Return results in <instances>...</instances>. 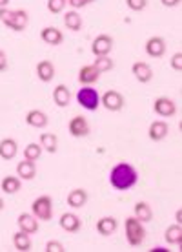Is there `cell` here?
I'll use <instances>...</instances> for the list:
<instances>
[{"label":"cell","instance_id":"1","mask_svg":"<svg viewBox=\"0 0 182 252\" xmlns=\"http://www.w3.org/2000/svg\"><path fill=\"white\" fill-rule=\"evenodd\" d=\"M138 181V174L135 170V166L130 163H119L115 164L111 172H109V183L113 187L115 190H120V192H124V190H130L133 189Z\"/></svg>","mask_w":182,"mask_h":252},{"label":"cell","instance_id":"2","mask_svg":"<svg viewBox=\"0 0 182 252\" xmlns=\"http://www.w3.org/2000/svg\"><path fill=\"white\" fill-rule=\"evenodd\" d=\"M124 230H126V240H128V243L131 247H140L144 243V240H146L144 223L140 220H137L135 216L126 220Z\"/></svg>","mask_w":182,"mask_h":252},{"label":"cell","instance_id":"3","mask_svg":"<svg viewBox=\"0 0 182 252\" xmlns=\"http://www.w3.org/2000/svg\"><path fill=\"white\" fill-rule=\"evenodd\" d=\"M77 102L80 104L84 110H88V112H95L99 104H101V95L95 88L91 86H82L78 90V94H77Z\"/></svg>","mask_w":182,"mask_h":252},{"label":"cell","instance_id":"4","mask_svg":"<svg viewBox=\"0 0 182 252\" xmlns=\"http://www.w3.org/2000/svg\"><path fill=\"white\" fill-rule=\"evenodd\" d=\"M31 214L40 221L53 220V199L50 195H40L31 203Z\"/></svg>","mask_w":182,"mask_h":252},{"label":"cell","instance_id":"5","mask_svg":"<svg viewBox=\"0 0 182 252\" xmlns=\"http://www.w3.org/2000/svg\"><path fill=\"white\" fill-rule=\"evenodd\" d=\"M101 104L109 112H120L126 104L124 95L117 92V90H107L106 94L101 97Z\"/></svg>","mask_w":182,"mask_h":252},{"label":"cell","instance_id":"6","mask_svg":"<svg viewBox=\"0 0 182 252\" xmlns=\"http://www.w3.org/2000/svg\"><path fill=\"white\" fill-rule=\"evenodd\" d=\"M113 50V37H109L106 33H102L99 37H95L91 51L95 57H102V55H109V51Z\"/></svg>","mask_w":182,"mask_h":252},{"label":"cell","instance_id":"7","mask_svg":"<svg viewBox=\"0 0 182 252\" xmlns=\"http://www.w3.org/2000/svg\"><path fill=\"white\" fill-rule=\"evenodd\" d=\"M153 110L160 117H173L177 112V106L173 99H170V97H157L155 102H153Z\"/></svg>","mask_w":182,"mask_h":252},{"label":"cell","instance_id":"8","mask_svg":"<svg viewBox=\"0 0 182 252\" xmlns=\"http://www.w3.org/2000/svg\"><path fill=\"white\" fill-rule=\"evenodd\" d=\"M68 128L73 137H86V135H89V123L82 115H75L73 119L69 121Z\"/></svg>","mask_w":182,"mask_h":252},{"label":"cell","instance_id":"9","mask_svg":"<svg viewBox=\"0 0 182 252\" xmlns=\"http://www.w3.org/2000/svg\"><path fill=\"white\" fill-rule=\"evenodd\" d=\"M101 71L95 68L93 64H86V66H82L78 69V82H80L82 86H91L95 82L101 79Z\"/></svg>","mask_w":182,"mask_h":252},{"label":"cell","instance_id":"10","mask_svg":"<svg viewBox=\"0 0 182 252\" xmlns=\"http://www.w3.org/2000/svg\"><path fill=\"white\" fill-rule=\"evenodd\" d=\"M146 53L153 59H160L166 53V40L162 37H150L146 40Z\"/></svg>","mask_w":182,"mask_h":252},{"label":"cell","instance_id":"11","mask_svg":"<svg viewBox=\"0 0 182 252\" xmlns=\"http://www.w3.org/2000/svg\"><path fill=\"white\" fill-rule=\"evenodd\" d=\"M58 223H60V228H62V230H66V232H69V234L78 232V230H80V227H82L80 218H78L77 214H71V212H64V214L60 216Z\"/></svg>","mask_w":182,"mask_h":252},{"label":"cell","instance_id":"12","mask_svg":"<svg viewBox=\"0 0 182 252\" xmlns=\"http://www.w3.org/2000/svg\"><path fill=\"white\" fill-rule=\"evenodd\" d=\"M131 73L135 75L138 82H142V84H148V82L153 79V69L148 63H142V61H138L131 66Z\"/></svg>","mask_w":182,"mask_h":252},{"label":"cell","instance_id":"13","mask_svg":"<svg viewBox=\"0 0 182 252\" xmlns=\"http://www.w3.org/2000/svg\"><path fill=\"white\" fill-rule=\"evenodd\" d=\"M27 22H29V15H27V11H24V9H15L11 20L6 24V28H9V30H13V32H24Z\"/></svg>","mask_w":182,"mask_h":252},{"label":"cell","instance_id":"14","mask_svg":"<svg viewBox=\"0 0 182 252\" xmlns=\"http://www.w3.org/2000/svg\"><path fill=\"white\" fill-rule=\"evenodd\" d=\"M168 133H170V126L166 121H153L150 125V130H148V135H150L151 141H162V139L168 137Z\"/></svg>","mask_w":182,"mask_h":252},{"label":"cell","instance_id":"15","mask_svg":"<svg viewBox=\"0 0 182 252\" xmlns=\"http://www.w3.org/2000/svg\"><path fill=\"white\" fill-rule=\"evenodd\" d=\"M17 223H19V230L29 234V236L38 232V220L33 214H26V212H22V214L19 216Z\"/></svg>","mask_w":182,"mask_h":252},{"label":"cell","instance_id":"16","mask_svg":"<svg viewBox=\"0 0 182 252\" xmlns=\"http://www.w3.org/2000/svg\"><path fill=\"white\" fill-rule=\"evenodd\" d=\"M40 38L44 40L46 44H50V46H58V44H62L64 33L60 32L58 28H55V26H48V28H44V30L40 32Z\"/></svg>","mask_w":182,"mask_h":252},{"label":"cell","instance_id":"17","mask_svg":"<svg viewBox=\"0 0 182 252\" xmlns=\"http://www.w3.org/2000/svg\"><path fill=\"white\" fill-rule=\"evenodd\" d=\"M17 154H19V145H17L15 139L6 137L0 141V158L6 159V161H11Z\"/></svg>","mask_w":182,"mask_h":252},{"label":"cell","instance_id":"18","mask_svg":"<svg viewBox=\"0 0 182 252\" xmlns=\"http://www.w3.org/2000/svg\"><path fill=\"white\" fill-rule=\"evenodd\" d=\"M17 176L22 179V181H31L33 177L37 176V166H35V161H20L17 164Z\"/></svg>","mask_w":182,"mask_h":252},{"label":"cell","instance_id":"19","mask_svg":"<svg viewBox=\"0 0 182 252\" xmlns=\"http://www.w3.org/2000/svg\"><path fill=\"white\" fill-rule=\"evenodd\" d=\"M53 101L58 108H68L71 102V92L66 84H58L57 88L53 90Z\"/></svg>","mask_w":182,"mask_h":252},{"label":"cell","instance_id":"20","mask_svg":"<svg viewBox=\"0 0 182 252\" xmlns=\"http://www.w3.org/2000/svg\"><path fill=\"white\" fill-rule=\"evenodd\" d=\"M26 123L33 126V128H46L50 119H48V115L42 110H29L27 115H26Z\"/></svg>","mask_w":182,"mask_h":252},{"label":"cell","instance_id":"21","mask_svg":"<svg viewBox=\"0 0 182 252\" xmlns=\"http://www.w3.org/2000/svg\"><path fill=\"white\" fill-rule=\"evenodd\" d=\"M37 77L42 82H51L55 77V66L51 61H40L37 64Z\"/></svg>","mask_w":182,"mask_h":252},{"label":"cell","instance_id":"22","mask_svg":"<svg viewBox=\"0 0 182 252\" xmlns=\"http://www.w3.org/2000/svg\"><path fill=\"white\" fill-rule=\"evenodd\" d=\"M88 203V192L84 189H75L68 194V205L71 208H82Z\"/></svg>","mask_w":182,"mask_h":252},{"label":"cell","instance_id":"23","mask_svg":"<svg viewBox=\"0 0 182 252\" xmlns=\"http://www.w3.org/2000/svg\"><path fill=\"white\" fill-rule=\"evenodd\" d=\"M13 247L17 249L19 252H29L31 251V238H29V234L22 232V230H19V232L13 234Z\"/></svg>","mask_w":182,"mask_h":252},{"label":"cell","instance_id":"24","mask_svg":"<svg viewBox=\"0 0 182 252\" xmlns=\"http://www.w3.org/2000/svg\"><path fill=\"white\" fill-rule=\"evenodd\" d=\"M20 187H22V179H20L19 176H6L4 179H2V183H0V189H2V192L4 194H17L20 190Z\"/></svg>","mask_w":182,"mask_h":252},{"label":"cell","instance_id":"25","mask_svg":"<svg viewBox=\"0 0 182 252\" xmlns=\"http://www.w3.org/2000/svg\"><path fill=\"white\" fill-rule=\"evenodd\" d=\"M117 228H119V221L115 220V218H111V216H106V218L99 220V223H97V230L102 236H111Z\"/></svg>","mask_w":182,"mask_h":252},{"label":"cell","instance_id":"26","mask_svg":"<svg viewBox=\"0 0 182 252\" xmlns=\"http://www.w3.org/2000/svg\"><path fill=\"white\" fill-rule=\"evenodd\" d=\"M64 26L68 28L69 32H80L82 30V17L78 15L77 9H71L64 15Z\"/></svg>","mask_w":182,"mask_h":252},{"label":"cell","instance_id":"27","mask_svg":"<svg viewBox=\"0 0 182 252\" xmlns=\"http://www.w3.org/2000/svg\"><path fill=\"white\" fill-rule=\"evenodd\" d=\"M164 240L168 241L170 245H181L182 243V227L181 223L177 225H170L164 232Z\"/></svg>","mask_w":182,"mask_h":252},{"label":"cell","instance_id":"28","mask_svg":"<svg viewBox=\"0 0 182 252\" xmlns=\"http://www.w3.org/2000/svg\"><path fill=\"white\" fill-rule=\"evenodd\" d=\"M40 146H42V150L50 152V154H55L58 148V137L55 133L44 132L40 135Z\"/></svg>","mask_w":182,"mask_h":252},{"label":"cell","instance_id":"29","mask_svg":"<svg viewBox=\"0 0 182 252\" xmlns=\"http://www.w3.org/2000/svg\"><path fill=\"white\" fill-rule=\"evenodd\" d=\"M133 212H135V218L140 220L142 223H148V221L153 220V210L146 201H138L133 208Z\"/></svg>","mask_w":182,"mask_h":252},{"label":"cell","instance_id":"30","mask_svg":"<svg viewBox=\"0 0 182 252\" xmlns=\"http://www.w3.org/2000/svg\"><path fill=\"white\" fill-rule=\"evenodd\" d=\"M40 156H42V146H40V143H29L24 148V159H27V161H38Z\"/></svg>","mask_w":182,"mask_h":252},{"label":"cell","instance_id":"31","mask_svg":"<svg viewBox=\"0 0 182 252\" xmlns=\"http://www.w3.org/2000/svg\"><path fill=\"white\" fill-rule=\"evenodd\" d=\"M93 66L101 73H104V71H109V69H113V59L109 57V55H102V57H97L95 59Z\"/></svg>","mask_w":182,"mask_h":252},{"label":"cell","instance_id":"32","mask_svg":"<svg viewBox=\"0 0 182 252\" xmlns=\"http://www.w3.org/2000/svg\"><path fill=\"white\" fill-rule=\"evenodd\" d=\"M66 6H68V0H48V11L53 13V15L62 13Z\"/></svg>","mask_w":182,"mask_h":252},{"label":"cell","instance_id":"33","mask_svg":"<svg viewBox=\"0 0 182 252\" xmlns=\"http://www.w3.org/2000/svg\"><path fill=\"white\" fill-rule=\"evenodd\" d=\"M126 4L131 11H142L148 6V0H126Z\"/></svg>","mask_w":182,"mask_h":252},{"label":"cell","instance_id":"34","mask_svg":"<svg viewBox=\"0 0 182 252\" xmlns=\"http://www.w3.org/2000/svg\"><path fill=\"white\" fill-rule=\"evenodd\" d=\"M46 252H64L66 249H64V245L60 243V241H55V240H50L48 243H46Z\"/></svg>","mask_w":182,"mask_h":252},{"label":"cell","instance_id":"35","mask_svg":"<svg viewBox=\"0 0 182 252\" xmlns=\"http://www.w3.org/2000/svg\"><path fill=\"white\" fill-rule=\"evenodd\" d=\"M170 64H171V69H175V71H179V73H181V71H182V53H181V51H177L175 55L171 57Z\"/></svg>","mask_w":182,"mask_h":252},{"label":"cell","instance_id":"36","mask_svg":"<svg viewBox=\"0 0 182 252\" xmlns=\"http://www.w3.org/2000/svg\"><path fill=\"white\" fill-rule=\"evenodd\" d=\"M13 17V9H7V7H0V20L4 22V26L11 20Z\"/></svg>","mask_w":182,"mask_h":252},{"label":"cell","instance_id":"37","mask_svg":"<svg viewBox=\"0 0 182 252\" xmlns=\"http://www.w3.org/2000/svg\"><path fill=\"white\" fill-rule=\"evenodd\" d=\"M91 2H95V0H68V4L73 7V9H80V7L91 4Z\"/></svg>","mask_w":182,"mask_h":252},{"label":"cell","instance_id":"38","mask_svg":"<svg viewBox=\"0 0 182 252\" xmlns=\"http://www.w3.org/2000/svg\"><path fill=\"white\" fill-rule=\"evenodd\" d=\"M7 69V55L4 50H0V73Z\"/></svg>","mask_w":182,"mask_h":252},{"label":"cell","instance_id":"39","mask_svg":"<svg viewBox=\"0 0 182 252\" xmlns=\"http://www.w3.org/2000/svg\"><path fill=\"white\" fill-rule=\"evenodd\" d=\"M160 2H162V6H166V7H177L181 4V0H160Z\"/></svg>","mask_w":182,"mask_h":252},{"label":"cell","instance_id":"40","mask_svg":"<svg viewBox=\"0 0 182 252\" xmlns=\"http://www.w3.org/2000/svg\"><path fill=\"white\" fill-rule=\"evenodd\" d=\"M175 218H177V223H182V214H181V210H177Z\"/></svg>","mask_w":182,"mask_h":252},{"label":"cell","instance_id":"41","mask_svg":"<svg viewBox=\"0 0 182 252\" xmlns=\"http://www.w3.org/2000/svg\"><path fill=\"white\" fill-rule=\"evenodd\" d=\"M151 252H168V249H162V247H157V249H151Z\"/></svg>","mask_w":182,"mask_h":252},{"label":"cell","instance_id":"42","mask_svg":"<svg viewBox=\"0 0 182 252\" xmlns=\"http://www.w3.org/2000/svg\"><path fill=\"white\" fill-rule=\"evenodd\" d=\"M7 4H9V0H0V7H7Z\"/></svg>","mask_w":182,"mask_h":252},{"label":"cell","instance_id":"43","mask_svg":"<svg viewBox=\"0 0 182 252\" xmlns=\"http://www.w3.org/2000/svg\"><path fill=\"white\" fill-rule=\"evenodd\" d=\"M4 208V199H2V195H0V210Z\"/></svg>","mask_w":182,"mask_h":252}]
</instances>
